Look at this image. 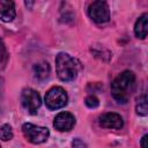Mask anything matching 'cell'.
<instances>
[{
	"mask_svg": "<svg viewBox=\"0 0 148 148\" xmlns=\"http://www.w3.org/2000/svg\"><path fill=\"white\" fill-rule=\"evenodd\" d=\"M15 3L14 1L2 0L0 1V17L2 22H12L15 18Z\"/></svg>",
	"mask_w": 148,
	"mask_h": 148,
	"instance_id": "obj_10",
	"label": "cell"
},
{
	"mask_svg": "<svg viewBox=\"0 0 148 148\" xmlns=\"http://www.w3.org/2000/svg\"><path fill=\"white\" fill-rule=\"evenodd\" d=\"M34 1H24V5H25V7L28 8V9H31L32 8V6H34Z\"/></svg>",
	"mask_w": 148,
	"mask_h": 148,
	"instance_id": "obj_19",
	"label": "cell"
},
{
	"mask_svg": "<svg viewBox=\"0 0 148 148\" xmlns=\"http://www.w3.org/2000/svg\"><path fill=\"white\" fill-rule=\"evenodd\" d=\"M21 103L30 114H35L42 105V98L36 90L31 88H25L22 90L21 94Z\"/></svg>",
	"mask_w": 148,
	"mask_h": 148,
	"instance_id": "obj_6",
	"label": "cell"
},
{
	"mask_svg": "<svg viewBox=\"0 0 148 148\" xmlns=\"http://www.w3.org/2000/svg\"><path fill=\"white\" fill-rule=\"evenodd\" d=\"M56 72L58 77L64 82L74 81L80 69V62L66 52H59L56 56Z\"/></svg>",
	"mask_w": 148,
	"mask_h": 148,
	"instance_id": "obj_2",
	"label": "cell"
},
{
	"mask_svg": "<svg viewBox=\"0 0 148 148\" xmlns=\"http://www.w3.org/2000/svg\"><path fill=\"white\" fill-rule=\"evenodd\" d=\"M13 130L9 124H2L0 127V138L2 141H8L13 139Z\"/></svg>",
	"mask_w": 148,
	"mask_h": 148,
	"instance_id": "obj_14",
	"label": "cell"
},
{
	"mask_svg": "<svg viewBox=\"0 0 148 148\" xmlns=\"http://www.w3.org/2000/svg\"><path fill=\"white\" fill-rule=\"evenodd\" d=\"M134 35L139 39H145L148 36V13L140 15L134 24Z\"/></svg>",
	"mask_w": 148,
	"mask_h": 148,
	"instance_id": "obj_12",
	"label": "cell"
},
{
	"mask_svg": "<svg viewBox=\"0 0 148 148\" xmlns=\"http://www.w3.org/2000/svg\"><path fill=\"white\" fill-rule=\"evenodd\" d=\"M72 148H88L86 142H83L80 138H75L72 141Z\"/></svg>",
	"mask_w": 148,
	"mask_h": 148,
	"instance_id": "obj_17",
	"label": "cell"
},
{
	"mask_svg": "<svg viewBox=\"0 0 148 148\" xmlns=\"http://www.w3.org/2000/svg\"><path fill=\"white\" fill-rule=\"evenodd\" d=\"M88 15L89 17L98 24H103L109 22L110 20V8L108 2L97 0L92 1L88 7Z\"/></svg>",
	"mask_w": 148,
	"mask_h": 148,
	"instance_id": "obj_5",
	"label": "cell"
},
{
	"mask_svg": "<svg viewBox=\"0 0 148 148\" xmlns=\"http://www.w3.org/2000/svg\"><path fill=\"white\" fill-rule=\"evenodd\" d=\"M7 59H8V53L6 51V45L2 42V45H1V69H5L6 64H7Z\"/></svg>",
	"mask_w": 148,
	"mask_h": 148,
	"instance_id": "obj_16",
	"label": "cell"
},
{
	"mask_svg": "<svg viewBox=\"0 0 148 148\" xmlns=\"http://www.w3.org/2000/svg\"><path fill=\"white\" fill-rule=\"evenodd\" d=\"M84 104H86L89 109H96V108L99 105V99H98L95 95H89V96L86 97Z\"/></svg>",
	"mask_w": 148,
	"mask_h": 148,
	"instance_id": "obj_15",
	"label": "cell"
},
{
	"mask_svg": "<svg viewBox=\"0 0 148 148\" xmlns=\"http://www.w3.org/2000/svg\"><path fill=\"white\" fill-rule=\"evenodd\" d=\"M44 102L49 110H59L67 104L68 96L62 87L54 86L46 91Z\"/></svg>",
	"mask_w": 148,
	"mask_h": 148,
	"instance_id": "obj_3",
	"label": "cell"
},
{
	"mask_svg": "<svg viewBox=\"0 0 148 148\" xmlns=\"http://www.w3.org/2000/svg\"><path fill=\"white\" fill-rule=\"evenodd\" d=\"M75 124L76 119L74 114L67 111L59 112L53 120V127L59 132H69L71 130H73Z\"/></svg>",
	"mask_w": 148,
	"mask_h": 148,
	"instance_id": "obj_7",
	"label": "cell"
},
{
	"mask_svg": "<svg viewBox=\"0 0 148 148\" xmlns=\"http://www.w3.org/2000/svg\"><path fill=\"white\" fill-rule=\"evenodd\" d=\"M98 124L103 128L120 130L124 126L123 117L116 112H105L98 117Z\"/></svg>",
	"mask_w": 148,
	"mask_h": 148,
	"instance_id": "obj_8",
	"label": "cell"
},
{
	"mask_svg": "<svg viewBox=\"0 0 148 148\" xmlns=\"http://www.w3.org/2000/svg\"><path fill=\"white\" fill-rule=\"evenodd\" d=\"M90 52L92 53V56L104 62H109L112 58V53L110 50H108L105 46L103 45H91L90 46Z\"/></svg>",
	"mask_w": 148,
	"mask_h": 148,
	"instance_id": "obj_13",
	"label": "cell"
},
{
	"mask_svg": "<svg viewBox=\"0 0 148 148\" xmlns=\"http://www.w3.org/2000/svg\"><path fill=\"white\" fill-rule=\"evenodd\" d=\"M50 73H51V67L47 61H44V60L38 61L32 66V74L37 81H40V82L45 81L46 79H49Z\"/></svg>",
	"mask_w": 148,
	"mask_h": 148,
	"instance_id": "obj_11",
	"label": "cell"
},
{
	"mask_svg": "<svg viewBox=\"0 0 148 148\" xmlns=\"http://www.w3.org/2000/svg\"><path fill=\"white\" fill-rule=\"evenodd\" d=\"M22 132L24 138L34 145H40L44 143L49 136H50V131L47 127L38 126L31 123H25L22 125Z\"/></svg>",
	"mask_w": 148,
	"mask_h": 148,
	"instance_id": "obj_4",
	"label": "cell"
},
{
	"mask_svg": "<svg viewBox=\"0 0 148 148\" xmlns=\"http://www.w3.org/2000/svg\"><path fill=\"white\" fill-rule=\"evenodd\" d=\"M140 147L141 148H148V134H145L140 140Z\"/></svg>",
	"mask_w": 148,
	"mask_h": 148,
	"instance_id": "obj_18",
	"label": "cell"
},
{
	"mask_svg": "<svg viewBox=\"0 0 148 148\" xmlns=\"http://www.w3.org/2000/svg\"><path fill=\"white\" fill-rule=\"evenodd\" d=\"M135 112L139 116H148V81L143 83L141 91L136 97Z\"/></svg>",
	"mask_w": 148,
	"mask_h": 148,
	"instance_id": "obj_9",
	"label": "cell"
},
{
	"mask_svg": "<svg viewBox=\"0 0 148 148\" xmlns=\"http://www.w3.org/2000/svg\"><path fill=\"white\" fill-rule=\"evenodd\" d=\"M135 89V74L134 72L126 69L121 72L111 82V95L112 97L121 104L128 102L130 97Z\"/></svg>",
	"mask_w": 148,
	"mask_h": 148,
	"instance_id": "obj_1",
	"label": "cell"
}]
</instances>
